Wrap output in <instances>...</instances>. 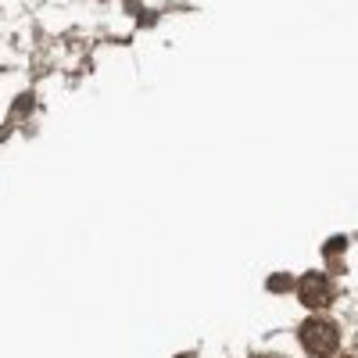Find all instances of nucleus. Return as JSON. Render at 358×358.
I'll return each instance as SVG.
<instances>
[{
    "mask_svg": "<svg viewBox=\"0 0 358 358\" xmlns=\"http://www.w3.org/2000/svg\"><path fill=\"white\" fill-rule=\"evenodd\" d=\"M301 344L312 358H330L341 344V330L330 322V319H308L301 326Z\"/></svg>",
    "mask_w": 358,
    "mask_h": 358,
    "instance_id": "nucleus-1",
    "label": "nucleus"
},
{
    "mask_svg": "<svg viewBox=\"0 0 358 358\" xmlns=\"http://www.w3.org/2000/svg\"><path fill=\"white\" fill-rule=\"evenodd\" d=\"M255 358H273V355H255Z\"/></svg>",
    "mask_w": 358,
    "mask_h": 358,
    "instance_id": "nucleus-4",
    "label": "nucleus"
},
{
    "mask_svg": "<svg viewBox=\"0 0 358 358\" xmlns=\"http://www.w3.org/2000/svg\"><path fill=\"white\" fill-rule=\"evenodd\" d=\"M287 283H290L287 276H276V280H268V290H287Z\"/></svg>",
    "mask_w": 358,
    "mask_h": 358,
    "instance_id": "nucleus-3",
    "label": "nucleus"
},
{
    "mask_svg": "<svg viewBox=\"0 0 358 358\" xmlns=\"http://www.w3.org/2000/svg\"><path fill=\"white\" fill-rule=\"evenodd\" d=\"M297 294H301V301L308 308H322V305L334 301V283L319 273H308V276L297 280Z\"/></svg>",
    "mask_w": 358,
    "mask_h": 358,
    "instance_id": "nucleus-2",
    "label": "nucleus"
}]
</instances>
